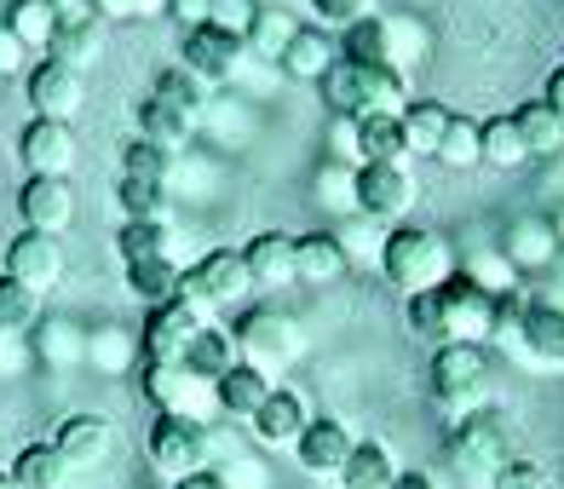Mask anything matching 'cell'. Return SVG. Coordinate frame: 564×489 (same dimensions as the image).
<instances>
[{
	"mask_svg": "<svg viewBox=\"0 0 564 489\" xmlns=\"http://www.w3.org/2000/svg\"><path fill=\"white\" fill-rule=\"evenodd\" d=\"M7 276L46 300L64 282V237H46V230H18L12 248H7Z\"/></svg>",
	"mask_w": 564,
	"mask_h": 489,
	"instance_id": "9a60e30c",
	"label": "cell"
},
{
	"mask_svg": "<svg viewBox=\"0 0 564 489\" xmlns=\"http://www.w3.org/2000/svg\"><path fill=\"white\" fill-rule=\"evenodd\" d=\"M398 467H392V449L380 444V437H364V444H351L346 467H340V489H392Z\"/></svg>",
	"mask_w": 564,
	"mask_h": 489,
	"instance_id": "e575fe53",
	"label": "cell"
},
{
	"mask_svg": "<svg viewBox=\"0 0 564 489\" xmlns=\"http://www.w3.org/2000/svg\"><path fill=\"white\" fill-rule=\"evenodd\" d=\"M12 478L18 489H69V460L58 455V444L46 437V444H23L18 460H12Z\"/></svg>",
	"mask_w": 564,
	"mask_h": 489,
	"instance_id": "836d02e7",
	"label": "cell"
},
{
	"mask_svg": "<svg viewBox=\"0 0 564 489\" xmlns=\"http://www.w3.org/2000/svg\"><path fill=\"white\" fill-rule=\"evenodd\" d=\"M105 18H82V23H58V35H53V46H46V58H58V64H69V69H93L98 58H105Z\"/></svg>",
	"mask_w": 564,
	"mask_h": 489,
	"instance_id": "f546056e",
	"label": "cell"
},
{
	"mask_svg": "<svg viewBox=\"0 0 564 489\" xmlns=\"http://www.w3.org/2000/svg\"><path fill=\"white\" fill-rule=\"evenodd\" d=\"M328 150H335V162H340V167H357V127H351V116L335 121V133H328Z\"/></svg>",
	"mask_w": 564,
	"mask_h": 489,
	"instance_id": "db71d44e",
	"label": "cell"
},
{
	"mask_svg": "<svg viewBox=\"0 0 564 489\" xmlns=\"http://www.w3.org/2000/svg\"><path fill=\"white\" fill-rule=\"evenodd\" d=\"M490 489H553V478H547V467H535V460H507V467L496 472V483Z\"/></svg>",
	"mask_w": 564,
	"mask_h": 489,
	"instance_id": "f907efd6",
	"label": "cell"
},
{
	"mask_svg": "<svg viewBox=\"0 0 564 489\" xmlns=\"http://www.w3.org/2000/svg\"><path fill=\"white\" fill-rule=\"evenodd\" d=\"M507 460H519V449H512V421L501 415V409L484 403V409H473V415L455 421V432H449V467L467 478L473 489H490Z\"/></svg>",
	"mask_w": 564,
	"mask_h": 489,
	"instance_id": "5b68a950",
	"label": "cell"
},
{
	"mask_svg": "<svg viewBox=\"0 0 564 489\" xmlns=\"http://www.w3.org/2000/svg\"><path fill=\"white\" fill-rule=\"evenodd\" d=\"M41 323V294H30L23 282H12L0 271V340H12V334H35Z\"/></svg>",
	"mask_w": 564,
	"mask_h": 489,
	"instance_id": "b9f144b4",
	"label": "cell"
},
{
	"mask_svg": "<svg viewBox=\"0 0 564 489\" xmlns=\"http://www.w3.org/2000/svg\"><path fill=\"white\" fill-rule=\"evenodd\" d=\"M305 426H312V409H305V398L289 392V385H276V392L265 398V409L248 421V432H253L260 449H294Z\"/></svg>",
	"mask_w": 564,
	"mask_h": 489,
	"instance_id": "ffe728a7",
	"label": "cell"
},
{
	"mask_svg": "<svg viewBox=\"0 0 564 489\" xmlns=\"http://www.w3.org/2000/svg\"><path fill=\"white\" fill-rule=\"evenodd\" d=\"M116 253H121V265H139V260H178V230H173V225H121Z\"/></svg>",
	"mask_w": 564,
	"mask_h": 489,
	"instance_id": "f35d334b",
	"label": "cell"
},
{
	"mask_svg": "<svg viewBox=\"0 0 564 489\" xmlns=\"http://www.w3.org/2000/svg\"><path fill=\"white\" fill-rule=\"evenodd\" d=\"M0 93H7V75H0Z\"/></svg>",
	"mask_w": 564,
	"mask_h": 489,
	"instance_id": "e7e4bbea",
	"label": "cell"
},
{
	"mask_svg": "<svg viewBox=\"0 0 564 489\" xmlns=\"http://www.w3.org/2000/svg\"><path fill=\"white\" fill-rule=\"evenodd\" d=\"M248 294H253V276H248L242 248H214L178 276V300H185L202 323L214 312H230V305H248Z\"/></svg>",
	"mask_w": 564,
	"mask_h": 489,
	"instance_id": "ba28073f",
	"label": "cell"
},
{
	"mask_svg": "<svg viewBox=\"0 0 564 489\" xmlns=\"http://www.w3.org/2000/svg\"><path fill=\"white\" fill-rule=\"evenodd\" d=\"M116 208L127 214V225H167L173 202H167V185H144V178H121V185H116Z\"/></svg>",
	"mask_w": 564,
	"mask_h": 489,
	"instance_id": "ab89813d",
	"label": "cell"
},
{
	"mask_svg": "<svg viewBox=\"0 0 564 489\" xmlns=\"http://www.w3.org/2000/svg\"><path fill=\"white\" fill-rule=\"evenodd\" d=\"M512 121H519V133H524V150H530V162H547L564 150V116L547 105V98H530V105L512 110Z\"/></svg>",
	"mask_w": 564,
	"mask_h": 489,
	"instance_id": "d6a6232c",
	"label": "cell"
},
{
	"mask_svg": "<svg viewBox=\"0 0 564 489\" xmlns=\"http://www.w3.org/2000/svg\"><path fill=\"white\" fill-rule=\"evenodd\" d=\"M357 127V167L364 162H403V110H375V116H351Z\"/></svg>",
	"mask_w": 564,
	"mask_h": 489,
	"instance_id": "83f0119b",
	"label": "cell"
},
{
	"mask_svg": "<svg viewBox=\"0 0 564 489\" xmlns=\"http://www.w3.org/2000/svg\"><path fill=\"white\" fill-rule=\"evenodd\" d=\"M196 334H202V317L191 312L185 300L150 305V317L139 328V357H144V363H185V351H191Z\"/></svg>",
	"mask_w": 564,
	"mask_h": 489,
	"instance_id": "2e32d148",
	"label": "cell"
},
{
	"mask_svg": "<svg viewBox=\"0 0 564 489\" xmlns=\"http://www.w3.org/2000/svg\"><path fill=\"white\" fill-rule=\"evenodd\" d=\"M0 489H18V478H12V467H7V472H0Z\"/></svg>",
	"mask_w": 564,
	"mask_h": 489,
	"instance_id": "6125c7cd",
	"label": "cell"
},
{
	"mask_svg": "<svg viewBox=\"0 0 564 489\" xmlns=\"http://www.w3.org/2000/svg\"><path fill=\"white\" fill-rule=\"evenodd\" d=\"M294 35H300V23L289 12H260V23H253V35H248V53L265 58V64H282Z\"/></svg>",
	"mask_w": 564,
	"mask_h": 489,
	"instance_id": "f6af8a7d",
	"label": "cell"
},
{
	"mask_svg": "<svg viewBox=\"0 0 564 489\" xmlns=\"http://www.w3.org/2000/svg\"><path fill=\"white\" fill-rule=\"evenodd\" d=\"M53 444L58 455L69 460V472H93V467H105L110 449H116V426L105 415H69L58 432H53Z\"/></svg>",
	"mask_w": 564,
	"mask_h": 489,
	"instance_id": "44dd1931",
	"label": "cell"
},
{
	"mask_svg": "<svg viewBox=\"0 0 564 489\" xmlns=\"http://www.w3.org/2000/svg\"><path fill=\"white\" fill-rule=\"evenodd\" d=\"M558 64H564V58H558Z\"/></svg>",
	"mask_w": 564,
	"mask_h": 489,
	"instance_id": "03108f58",
	"label": "cell"
},
{
	"mask_svg": "<svg viewBox=\"0 0 564 489\" xmlns=\"http://www.w3.org/2000/svg\"><path fill=\"white\" fill-rule=\"evenodd\" d=\"M7 30H12L23 46H30L35 58H46V46H53V35H58V12H53V0H12Z\"/></svg>",
	"mask_w": 564,
	"mask_h": 489,
	"instance_id": "74e56055",
	"label": "cell"
},
{
	"mask_svg": "<svg viewBox=\"0 0 564 489\" xmlns=\"http://www.w3.org/2000/svg\"><path fill=\"white\" fill-rule=\"evenodd\" d=\"M364 225H369V219L357 214L351 225H340V230H335V237H340V248H346V260H351V265H369V260L380 265V248H387V237L369 242V230H364Z\"/></svg>",
	"mask_w": 564,
	"mask_h": 489,
	"instance_id": "681fc988",
	"label": "cell"
},
{
	"mask_svg": "<svg viewBox=\"0 0 564 489\" xmlns=\"http://www.w3.org/2000/svg\"><path fill=\"white\" fill-rule=\"evenodd\" d=\"M351 173L357 167H328L323 178H317V191H323V202H328V208H340V214H357V202H351Z\"/></svg>",
	"mask_w": 564,
	"mask_h": 489,
	"instance_id": "816d5d0a",
	"label": "cell"
},
{
	"mask_svg": "<svg viewBox=\"0 0 564 489\" xmlns=\"http://www.w3.org/2000/svg\"><path fill=\"white\" fill-rule=\"evenodd\" d=\"M185 363L202 374V380H225V369H237L242 363V351H237V340H230V328H214V323H202V334L191 340V351H185Z\"/></svg>",
	"mask_w": 564,
	"mask_h": 489,
	"instance_id": "8d00e7d4",
	"label": "cell"
},
{
	"mask_svg": "<svg viewBox=\"0 0 564 489\" xmlns=\"http://www.w3.org/2000/svg\"><path fill=\"white\" fill-rule=\"evenodd\" d=\"M18 162L30 167V173H46V178H69V167H75V133H69V121L35 116L18 133Z\"/></svg>",
	"mask_w": 564,
	"mask_h": 489,
	"instance_id": "d6986e66",
	"label": "cell"
},
{
	"mask_svg": "<svg viewBox=\"0 0 564 489\" xmlns=\"http://www.w3.org/2000/svg\"><path fill=\"white\" fill-rule=\"evenodd\" d=\"M208 7L214 0H167V18L178 23V30H202V23H208Z\"/></svg>",
	"mask_w": 564,
	"mask_h": 489,
	"instance_id": "11a10c76",
	"label": "cell"
},
{
	"mask_svg": "<svg viewBox=\"0 0 564 489\" xmlns=\"http://www.w3.org/2000/svg\"><path fill=\"white\" fill-rule=\"evenodd\" d=\"M242 53L248 46L237 35L214 30V23H202V30H185V41H178V64H185L202 87H219V82H237L242 69Z\"/></svg>",
	"mask_w": 564,
	"mask_h": 489,
	"instance_id": "e0dca14e",
	"label": "cell"
},
{
	"mask_svg": "<svg viewBox=\"0 0 564 489\" xmlns=\"http://www.w3.org/2000/svg\"><path fill=\"white\" fill-rule=\"evenodd\" d=\"M496 340L512 346L524 369H542V374H564V305H553L547 294L535 300H501V317H496Z\"/></svg>",
	"mask_w": 564,
	"mask_h": 489,
	"instance_id": "277c9868",
	"label": "cell"
},
{
	"mask_svg": "<svg viewBox=\"0 0 564 489\" xmlns=\"http://www.w3.org/2000/svg\"><path fill=\"white\" fill-rule=\"evenodd\" d=\"M242 260H248V276H253V289L260 294H282L294 276V237L289 230H260L248 248H242Z\"/></svg>",
	"mask_w": 564,
	"mask_h": 489,
	"instance_id": "603a6c76",
	"label": "cell"
},
{
	"mask_svg": "<svg viewBox=\"0 0 564 489\" xmlns=\"http://www.w3.org/2000/svg\"><path fill=\"white\" fill-rule=\"evenodd\" d=\"M121 178H144V185H173V150L150 144V139H127V144H121Z\"/></svg>",
	"mask_w": 564,
	"mask_h": 489,
	"instance_id": "7bdbcfd3",
	"label": "cell"
},
{
	"mask_svg": "<svg viewBox=\"0 0 564 489\" xmlns=\"http://www.w3.org/2000/svg\"><path fill=\"white\" fill-rule=\"evenodd\" d=\"M449 121H455L449 105H438V98H415V105L403 110V144H409V156L438 162V144L449 133Z\"/></svg>",
	"mask_w": 564,
	"mask_h": 489,
	"instance_id": "f1b7e54d",
	"label": "cell"
},
{
	"mask_svg": "<svg viewBox=\"0 0 564 489\" xmlns=\"http://www.w3.org/2000/svg\"><path fill=\"white\" fill-rule=\"evenodd\" d=\"M312 18L323 23V30H351V23L375 18V0H312Z\"/></svg>",
	"mask_w": 564,
	"mask_h": 489,
	"instance_id": "c3c4849f",
	"label": "cell"
},
{
	"mask_svg": "<svg viewBox=\"0 0 564 489\" xmlns=\"http://www.w3.org/2000/svg\"><path fill=\"white\" fill-rule=\"evenodd\" d=\"M346 271H351V260H346L335 230H305V237H294V276L305 289H328V282H340Z\"/></svg>",
	"mask_w": 564,
	"mask_h": 489,
	"instance_id": "cb8c5ba5",
	"label": "cell"
},
{
	"mask_svg": "<svg viewBox=\"0 0 564 489\" xmlns=\"http://www.w3.org/2000/svg\"><path fill=\"white\" fill-rule=\"evenodd\" d=\"M455 271H460L455 265V248L438 237V230H426V225H392L387 230V248H380V276H387L403 300L444 289Z\"/></svg>",
	"mask_w": 564,
	"mask_h": 489,
	"instance_id": "3957f363",
	"label": "cell"
},
{
	"mask_svg": "<svg viewBox=\"0 0 564 489\" xmlns=\"http://www.w3.org/2000/svg\"><path fill=\"white\" fill-rule=\"evenodd\" d=\"M178 260H139V265H127V289H133V300L144 305H167L178 300Z\"/></svg>",
	"mask_w": 564,
	"mask_h": 489,
	"instance_id": "60d3db41",
	"label": "cell"
},
{
	"mask_svg": "<svg viewBox=\"0 0 564 489\" xmlns=\"http://www.w3.org/2000/svg\"><path fill=\"white\" fill-rule=\"evenodd\" d=\"M173 489H230L225 472H191V478H173Z\"/></svg>",
	"mask_w": 564,
	"mask_h": 489,
	"instance_id": "680465c9",
	"label": "cell"
},
{
	"mask_svg": "<svg viewBox=\"0 0 564 489\" xmlns=\"http://www.w3.org/2000/svg\"><path fill=\"white\" fill-rule=\"evenodd\" d=\"M219 392V415L225 421H253L265 409V398L276 392V380L265 369H253V363H237V369H225V380L214 385Z\"/></svg>",
	"mask_w": 564,
	"mask_h": 489,
	"instance_id": "4316f807",
	"label": "cell"
},
{
	"mask_svg": "<svg viewBox=\"0 0 564 489\" xmlns=\"http://www.w3.org/2000/svg\"><path fill=\"white\" fill-rule=\"evenodd\" d=\"M432 398H438L449 415H473V409H484V392H490V346H467V340H455V346H438L432 351Z\"/></svg>",
	"mask_w": 564,
	"mask_h": 489,
	"instance_id": "9c48e42d",
	"label": "cell"
},
{
	"mask_svg": "<svg viewBox=\"0 0 564 489\" xmlns=\"http://www.w3.org/2000/svg\"><path fill=\"white\" fill-rule=\"evenodd\" d=\"M323 105L335 116H375V110H409V87L398 69H380V64H351L340 58L335 69L323 75Z\"/></svg>",
	"mask_w": 564,
	"mask_h": 489,
	"instance_id": "52a82bcc",
	"label": "cell"
},
{
	"mask_svg": "<svg viewBox=\"0 0 564 489\" xmlns=\"http://www.w3.org/2000/svg\"><path fill=\"white\" fill-rule=\"evenodd\" d=\"M144 455L167 483L173 478H191V472H208V455H214V432L202 421H185V415H156L150 421V437H144Z\"/></svg>",
	"mask_w": 564,
	"mask_h": 489,
	"instance_id": "4fadbf2b",
	"label": "cell"
},
{
	"mask_svg": "<svg viewBox=\"0 0 564 489\" xmlns=\"http://www.w3.org/2000/svg\"><path fill=\"white\" fill-rule=\"evenodd\" d=\"M460 276L478 282V289H484V294H496V300H512V294H519V271H512V260H507L501 248L473 253V260L460 265Z\"/></svg>",
	"mask_w": 564,
	"mask_h": 489,
	"instance_id": "ee69618b",
	"label": "cell"
},
{
	"mask_svg": "<svg viewBox=\"0 0 564 489\" xmlns=\"http://www.w3.org/2000/svg\"><path fill=\"white\" fill-rule=\"evenodd\" d=\"M496 317H501V300L484 294L478 282H467L460 271L444 282V289L409 300V328L432 346H455V340L496 346Z\"/></svg>",
	"mask_w": 564,
	"mask_h": 489,
	"instance_id": "6da1fadb",
	"label": "cell"
},
{
	"mask_svg": "<svg viewBox=\"0 0 564 489\" xmlns=\"http://www.w3.org/2000/svg\"><path fill=\"white\" fill-rule=\"evenodd\" d=\"M87 7L105 18V23H116V18H133V12H139V0H87Z\"/></svg>",
	"mask_w": 564,
	"mask_h": 489,
	"instance_id": "9f6ffc18",
	"label": "cell"
},
{
	"mask_svg": "<svg viewBox=\"0 0 564 489\" xmlns=\"http://www.w3.org/2000/svg\"><path fill=\"white\" fill-rule=\"evenodd\" d=\"M553 230H558V242H564V208H558V214H553Z\"/></svg>",
	"mask_w": 564,
	"mask_h": 489,
	"instance_id": "be15d7a7",
	"label": "cell"
},
{
	"mask_svg": "<svg viewBox=\"0 0 564 489\" xmlns=\"http://www.w3.org/2000/svg\"><path fill=\"white\" fill-rule=\"evenodd\" d=\"M438 162H444V167H484L478 121H467V116L449 121V133H444V144H438Z\"/></svg>",
	"mask_w": 564,
	"mask_h": 489,
	"instance_id": "bcb514c9",
	"label": "cell"
},
{
	"mask_svg": "<svg viewBox=\"0 0 564 489\" xmlns=\"http://www.w3.org/2000/svg\"><path fill=\"white\" fill-rule=\"evenodd\" d=\"M139 385H144V398H150L156 415H185V421H202V426L219 415L214 380H202L191 363H144Z\"/></svg>",
	"mask_w": 564,
	"mask_h": 489,
	"instance_id": "7c38bea8",
	"label": "cell"
},
{
	"mask_svg": "<svg viewBox=\"0 0 564 489\" xmlns=\"http://www.w3.org/2000/svg\"><path fill=\"white\" fill-rule=\"evenodd\" d=\"M30 69H35V53L7 30V18H0V75H30Z\"/></svg>",
	"mask_w": 564,
	"mask_h": 489,
	"instance_id": "f5cc1de1",
	"label": "cell"
},
{
	"mask_svg": "<svg viewBox=\"0 0 564 489\" xmlns=\"http://www.w3.org/2000/svg\"><path fill=\"white\" fill-rule=\"evenodd\" d=\"M340 58L351 64H380V69H398L409 75L421 58H426V30H421V18H364V23H351V30L340 35Z\"/></svg>",
	"mask_w": 564,
	"mask_h": 489,
	"instance_id": "8992f818",
	"label": "cell"
},
{
	"mask_svg": "<svg viewBox=\"0 0 564 489\" xmlns=\"http://www.w3.org/2000/svg\"><path fill=\"white\" fill-rule=\"evenodd\" d=\"M558 230H553V219H519L507 230V242H501V253L512 260V271H553V260H558Z\"/></svg>",
	"mask_w": 564,
	"mask_h": 489,
	"instance_id": "484cf974",
	"label": "cell"
},
{
	"mask_svg": "<svg viewBox=\"0 0 564 489\" xmlns=\"http://www.w3.org/2000/svg\"><path fill=\"white\" fill-rule=\"evenodd\" d=\"M35 357L46 369H75L87 363V328L69 317H41L35 323Z\"/></svg>",
	"mask_w": 564,
	"mask_h": 489,
	"instance_id": "1f68e13d",
	"label": "cell"
},
{
	"mask_svg": "<svg viewBox=\"0 0 564 489\" xmlns=\"http://www.w3.org/2000/svg\"><path fill=\"white\" fill-rule=\"evenodd\" d=\"M230 340H237L242 363L265 369L271 380L289 369V363H300V351H305L300 323L289 312H271V305H248V312L237 317V328H230Z\"/></svg>",
	"mask_w": 564,
	"mask_h": 489,
	"instance_id": "30bf717a",
	"label": "cell"
},
{
	"mask_svg": "<svg viewBox=\"0 0 564 489\" xmlns=\"http://www.w3.org/2000/svg\"><path fill=\"white\" fill-rule=\"evenodd\" d=\"M260 0H214L208 7V23L214 30H225V35H237L242 46H248V35H253V23H260Z\"/></svg>",
	"mask_w": 564,
	"mask_h": 489,
	"instance_id": "7dc6e473",
	"label": "cell"
},
{
	"mask_svg": "<svg viewBox=\"0 0 564 489\" xmlns=\"http://www.w3.org/2000/svg\"><path fill=\"white\" fill-rule=\"evenodd\" d=\"M133 363H144L133 328H121V323L87 328V369H98V374H133Z\"/></svg>",
	"mask_w": 564,
	"mask_h": 489,
	"instance_id": "4dcf8cb0",
	"label": "cell"
},
{
	"mask_svg": "<svg viewBox=\"0 0 564 489\" xmlns=\"http://www.w3.org/2000/svg\"><path fill=\"white\" fill-rule=\"evenodd\" d=\"M351 444H357V437L346 432V421H328V415H317L312 426L300 432L294 460H300V467L312 472V478H340V467H346Z\"/></svg>",
	"mask_w": 564,
	"mask_h": 489,
	"instance_id": "7402d4cb",
	"label": "cell"
},
{
	"mask_svg": "<svg viewBox=\"0 0 564 489\" xmlns=\"http://www.w3.org/2000/svg\"><path fill=\"white\" fill-rule=\"evenodd\" d=\"M53 12H58V23H82V18H98L87 0H53Z\"/></svg>",
	"mask_w": 564,
	"mask_h": 489,
	"instance_id": "6f0895ef",
	"label": "cell"
},
{
	"mask_svg": "<svg viewBox=\"0 0 564 489\" xmlns=\"http://www.w3.org/2000/svg\"><path fill=\"white\" fill-rule=\"evenodd\" d=\"M202 116H208V87H202L191 69H162L156 82H150L144 105H139V139L178 156V150L196 139Z\"/></svg>",
	"mask_w": 564,
	"mask_h": 489,
	"instance_id": "7a4b0ae2",
	"label": "cell"
},
{
	"mask_svg": "<svg viewBox=\"0 0 564 489\" xmlns=\"http://www.w3.org/2000/svg\"><path fill=\"white\" fill-rule=\"evenodd\" d=\"M18 214H23V230H46V237H64L75 225V185L69 178H46V173H30L18 191Z\"/></svg>",
	"mask_w": 564,
	"mask_h": 489,
	"instance_id": "ac0fdd59",
	"label": "cell"
},
{
	"mask_svg": "<svg viewBox=\"0 0 564 489\" xmlns=\"http://www.w3.org/2000/svg\"><path fill=\"white\" fill-rule=\"evenodd\" d=\"M542 98H547V105H553V110L564 116V64H558V69L547 75V93H542Z\"/></svg>",
	"mask_w": 564,
	"mask_h": 489,
	"instance_id": "91938a15",
	"label": "cell"
},
{
	"mask_svg": "<svg viewBox=\"0 0 564 489\" xmlns=\"http://www.w3.org/2000/svg\"><path fill=\"white\" fill-rule=\"evenodd\" d=\"M351 202L369 225L392 230V225H409V214H415V202H421V185L403 162H364L351 173Z\"/></svg>",
	"mask_w": 564,
	"mask_h": 489,
	"instance_id": "8fae6325",
	"label": "cell"
},
{
	"mask_svg": "<svg viewBox=\"0 0 564 489\" xmlns=\"http://www.w3.org/2000/svg\"><path fill=\"white\" fill-rule=\"evenodd\" d=\"M392 489H438V478H432V472H398Z\"/></svg>",
	"mask_w": 564,
	"mask_h": 489,
	"instance_id": "94428289",
	"label": "cell"
},
{
	"mask_svg": "<svg viewBox=\"0 0 564 489\" xmlns=\"http://www.w3.org/2000/svg\"><path fill=\"white\" fill-rule=\"evenodd\" d=\"M23 98L46 121H75L87 105V82H82V69H69L58 58H35V69L23 75Z\"/></svg>",
	"mask_w": 564,
	"mask_h": 489,
	"instance_id": "5bb4252c",
	"label": "cell"
},
{
	"mask_svg": "<svg viewBox=\"0 0 564 489\" xmlns=\"http://www.w3.org/2000/svg\"><path fill=\"white\" fill-rule=\"evenodd\" d=\"M478 144H484V167H496V173H512V167H524V162H530L524 133H519V121H512V116L478 121Z\"/></svg>",
	"mask_w": 564,
	"mask_h": 489,
	"instance_id": "d590c367",
	"label": "cell"
},
{
	"mask_svg": "<svg viewBox=\"0 0 564 489\" xmlns=\"http://www.w3.org/2000/svg\"><path fill=\"white\" fill-rule=\"evenodd\" d=\"M335 64H340V41L335 35H328V30H300L289 41V53H282L276 75H282V82H300V87H317Z\"/></svg>",
	"mask_w": 564,
	"mask_h": 489,
	"instance_id": "d4e9b609",
	"label": "cell"
}]
</instances>
